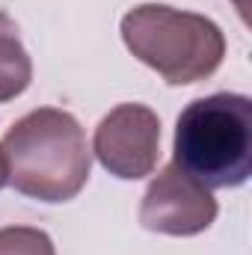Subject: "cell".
<instances>
[{"instance_id": "obj_9", "label": "cell", "mask_w": 252, "mask_h": 255, "mask_svg": "<svg viewBox=\"0 0 252 255\" xmlns=\"http://www.w3.org/2000/svg\"><path fill=\"white\" fill-rule=\"evenodd\" d=\"M3 184H6V166H3V157H0V190H3Z\"/></svg>"}, {"instance_id": "obj_7", "label": "cell", "mask_w": 252, "mask_h": 255, "mask_svg": "<svg viewBox=\"0 0 252 255\" xmlns=\"http://www.w3.org/2000/svg\"><path fill=\"white\" fill-rule=\"evenodd\" d=\"M0 255H57L54 241L33 226L0 229Z\"/></svg>"}, {"instance_id": "obj_2", "label": "cell", "mask_w": 252, "mask_h": 255, "mask_svg": "<svg viewBox=\"0 0 252 255\" xmlns=\"http://www.w3.org/2000/svg\"><path fill=\"white\" fill-rule=\"evenodd\" d=\"M172 154V163L208 190L241 187L252 172V101L235 92L190 101L175 125Z\"/></svg>"}, {"instance_id": "obj_1", "label": "cell", "mask_w": 252, "mask_h": 255, "mask_svg": "<svg viewBox=\"0 0 252 255\" xmlns=\"http://www.w3.org/2000/svg\"><path fill=\"white\" fill-rule=\"evenodd\" d=\"M6 184L39 202H68L86 187L92 148L80 122L57 107L21 116L0 139Z\"/></svg>"}, {"instance_id": "obj_5", "label": "cell", "mask_w": 252, "mask_h": 255, "mask_svg": "<svg viewBox=\"0 0 252 255\" xmlns=\"http://www.w3.org/2000/svg\"><path fill=\"white\" fill-rule=\"evenodd\" d=\"M217 199L205 184L190 178L175 163L163 166L157 178L148 184L139 205V223L148 232L190 238L205 232L217 220Z\"/></svg>"}, {"instance_id": "obj_8", "label": "cell", "mask_w": 252, "mask_h": 255, "mask_svg": "<svg viewBox=\"0 0 252 255\" xmlns=\"http://www.w3.org/2000/svg\"><path fill=\"white\" fill-rule=\"evenodd\" d=\"M235 6L241 9V15L247 18V12H250V0H235Z\"/></svg>"}, {"instance_id": "obj_4", "label": "cell", "mask_w": 252, "mask_h": 255, "mask_svg": "<svg viewBox=\"0 0 252 255\" xmlns=\"http://www.w3.org/2000/svg\"><path fill=\"white\" fill-rule=\"evenodd\" d=\"M92 151L98 163L125 181L151 175L160 151V119L145 104H119L95 128Z\"/></svg>"}, {"instance_id": "obj_3", "label": "cell", "mask_w": 252, "mask_h": 255, "mask_svg": "<svg viewBox=\"0 0 252 255\" xmlns=\"http://www.w3.org/2000/svg\"><path fill=\"white\" fill-rule=\"evenodd\" d=\"M122 39L139 63L172 86L211 77L226 57V36L211 18L163 3L130 9L122 18Z\"/></svg>"}, {"instance_id": "obj_6", "label": "cell", "mask_w": 252, "mask_h": 255, "mask_svg": "<svg viewBox=\"0 0 252 255\" xmlns=\"http://www.w3.org/2000/svg\"><path fill=\"white\" fill-rule=\"evenodd\" d=\"M33 80V63L21 45L18 24L0 12V104L18 98Z\"/></svg>"}]
</instances>
